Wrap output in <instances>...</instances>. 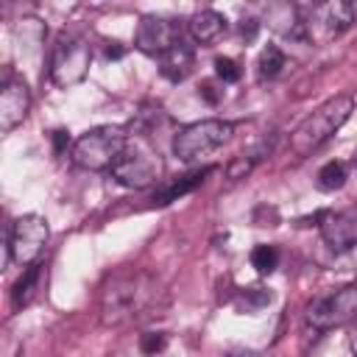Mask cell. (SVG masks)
Returning a JSON list of instances; mask_svg holds the SVG:
<instances>
[{
  "label": "cell",
  "mask_w": 357,
  "mask_h": 357,
  "mask_svg": "<svg viewBox=\"0 0 357 357\" xmlns=\"http://www.w3.org/2000/svg\"><path fill=\"white\" fill-rule=\"evenodd\" d=\"M165 304V290L148 271L123 268L112 273L100 287V326L123 329L142 318L156 315Z\"/></svg>",
  "instance_id": "6da1fadb"
},
{
  "label": "cell",
  "mask_w": 357,
  "mask_h": 357,
  "mask_svg": "<svg viewBox=\"0 0 357 357\" xmlns=\"http://www.w3.org/2000/svg\"><path fill=\"white\" fill-rule=\"evenodd\" d=\"M354 112V100L349 95H335L324 100L312 114H307L290 134V151L296 156H310L318 151Z\"/></svg>",
  "instance_id": "7a4b0ae2"
},
{
  "label": "cell",
  "mask_w": 357,
  "mask_h": 357,
  "mask_svg": "<svg viewBox=\"0 0 357 357\" xmlns=\"http://www.w3.org/2000/svg\"><path fill=\"white\" fill-rule=\"evenodd\" d=\"M131 134L126 126H95L73 145V162L84 170H112L123 156Z\"/></svg>",
  "instance_id": "3957f363"
},
{
  "label": "cell",
  "mask_w": 357,
  "mask_h": 357,
  "mask_svg": "<svg viewBox=\"0 0 357 357\" xmlns=\"http://www.w3.org/2000/svg\"><path fill=\"white\" fill-rule=\"evenodd\" d=\"M162 170H165L162 156L151 145L148 134H131L123 156L114 162V167L109 173L117 184L131 187V190H142V187H151L153 181H159Z\"/></svg>",
  "instance_id": "277c9868"
},
{
  "label": "cell",
  "mask_w": 357,
  "mask_h": 357,
  "mask_svg": "<svg viewBox=\"0 0 357 357\" xmlns=\"http://www.w3.org/2000/svg\"><path fill=\"white\" fill-rule=\"evenodd\" d=\"M89 61H92V47L84 36L78 33H59L53 53H50V81L59 89H70L75 84H81L89 73Z\"/></svg>",
  "instance_id": "5b68a950"
},
{
  "label": "cell",
  "mask_w": 357,
  "mask_h": 357,
  "mask_svg": "<svg viewBox=\"0 0 357 357\" xmlns=\"http://www.w3.org/2000/svg\"><path fill=\"white\" fill-rule=\"evenodd\" d=\"M231 131H234V126L220 117L195 120V123L178 128V134L173 137V153L181 162H195V159L218 151L220 145H226Z\"/></svg>",
  "instance_id": "8992f818"
},
{
  "label": "cell",
  "mask_w": 357,
  "mask_h": 357,
  "mask_svg": "<svg viewBox=\"0 0 357 357\" xmlns=\"http://www.w3.org/2000/svg\"><path fill=\"white\" fill-rule=\"evenodd\" d=\"M47 234H50V229H47V220L42 215H36V212L20 215L8 231V243H6L8 259H14L25 268L33 265L45 251Z\"/></svg>",
  "instance_id": "52a82bcc"
},
{
  "label": "cell",
  "mask_w": 357,
  "mask_h": 357,
  "mask_svg": "<svg viewBox=\"0 0 357 357\" xmlns=\"http://www.w3.org/2000/svg\"><path fill=\"white\" fill-rule=\"evenodd\" d=\"M307 321L318 329H335V326H346L351 321H357V284L332 290L326 296H318L310 307H307Z\"/></svg>",
  "instance_id": "ba28073f"
},
{
  "label": "cell",
  "mask_w": 357,
  "mask_h": 357,
  "mask_svg": "<svg viewBox=\"0 0 357 357\" xmlns=\"http://www.w3.org/2000/svg\"><path fill=\"white\" fill-rule=\"evenodd\" d=\"M354 20H357V6H354V3H346V0L321 3V6L312 8L310 20H304L307 39H315V42L335 39V36H340L343 31H349Z\"/></svg>",
  "instance_id": "9c48e42d"
},
{
  "label": "cell",
  "mask_w": 357,
  "mask_h": 357,
  "mask_svg": "<svg viewBox=\"0 0 357 357\" xmlns=\"http://www.w3.org/2000/svg\"><path fill=\"white\" fill-rule=\"evenodd\" d=\"M178 42H181V22L173 17L148 14L139 20L134 33V47L145 56H165Z\"/></svg>",
  "instance_id": "30bf717a"
},
{
  "label": "cell",
  "mask_w": 357,
  "mask_h": 357,
  "mask_svg": "<svg viewBox=\"0 0 357 357\" xmlns=\"http://www.w3.org/2000/svg\"><path fill=\"white\" fill-rule=\"evenodd\" d=\"M28 109H31L28 84L17 75H8L3 81V92H0V131L3 134L14 131L28 117Z\"/></svg>",
  "instance_id": "8fae6325"
},
{
  "label": "cell",
  "mask_w": 357,
  "mask_h": 357,
  "mask_svg": "<svg viewBox=\"0 0 357 357\" xmlns=\"http://www.w3.org/2000/svg\"><path fill=\"white\" fill-rule=\"evenodd\" d=\"M321 237L335 251H349L357 245V218L349 212H324L321 215Z\"/></svg>",
  "instance_id": "7c38bea8"
},
{
  "label": "cell",
  "mask_w": 357,
  "mask_h": 357,
  "mask_svg": "<svg viewBox=\"0 0 357 357\" xmlns=\"http://www.w3.org/2000/svg\"><path fill=\"white\" fill-rule=\"evenodd\" d=\"M187 31L198 45H215L226 33V17L215 8H201L190 17Z\"/></svg>",
  "instance_id": "4fadbf2b"
},
{
  "label": "cell",
  "mask_w": 357,
  "mask_h": 357,
  "mask_svg": "<svg viewBox=\"0 0 357 357\" xmlns=\"http://www.w3.org/2000/svg\"><path fill=\"white\" fill-rule=\"evenodd\" d=\"M192 67H195V53H192V47L184 45V42L173 45L165 56H159V73H162L167 81H173V84L184 81V78L192 73Z\"/></svg>",
  "instance_id": "5bb4252c"
},
{
  "label": "cell",
  "mask_w": 357,
  "mask_h": 357,
  "mask_svg": "<svg viewBox=\"0 0 357 357\" xmlns=\"http://www.w3.org/2000/svg\"><path fill=\"white\" fill-rule=\"evenodd\" d=\"M215 167H201V170H192V173H187V176H178L176 181H170L167 187H162L151 201L153 204H170V201H178L181 195H187V192H192L198 184H204V178L212 173Z\"/></svg>",
  "instance_id": "9a60e30c"
},
{
  "label": "cell",
  "mask_w": 357,
  "mask_h": 357,
  "mask_svg": "<svg viewBox=\"0 0 357 357\" xmlns=\"http://www.w3.org/2000/svg\"><path fill=\"white\" fill-rule=\"evenodd\" d=\"M42 268H45V265L33 262V265H28L25 273L17 279V284H14V290H11V304H14L17 310L33 301V296H36V290H39V282H42Z\"/></svg>",
  "instance_id": "2e32d148"
},
{
  "label": "cell",
  "mask_w": 357,
  "mask_h": 357,
  "mask_svg": "<svg viewBox=\"0 0 357 357\" xmlns=\"http://www.w3.org/2000/svg\"><path fill=\"white\" fill-rule=\"evenodd\" d=\"M271 145H273V139L268 142H259L257 148H251V151H245V153H240V156H234L231 162H229V167H226V173H229V178H243V176H248L268 153H271Z\"/></svg>",
  "instance_id": "e0dca14e"
},
{
  "label": "cell",
  "mask_w": 357,
  "mask_h": 357,
  "mask_svg": "<svg viewBox=\"0 0 357 357\" xmlns=\"http://www.w3.org/2000/svg\"><path fill=\"white\" fill-rule=\"evenodd\" d=\"M346 176H349V170H346L343 162H326L315 176V187L324 190V192H335L346 184Z\"/></svg>",
  "instance_id": "ac0fdd59"
},
{
  "label": "cell",
  "mask_w": 357,
  "mask_h": 357,
  "mask_svg": "<svg viewBox=\"0 0 357 357\" xmlns=\"http://www.w3.org/2000/svg\"><path fill=\"white\" fill-rule=\"evenodd\" d=\"M271 298H273V293L265 290V287H243V290L237 293V298H234V307H237L240 312H257V310L268 307Z\"/></svg>",
  "instance_id": "d6986e66"
},
{
  "label": "cell",
  "mask_w": 357,
  "mask_h": 357,
  "mask_svg": "<svg viewBox=\"0 0 357 357\" xmlns=\"http://www.w3.org/2000/svg\"><path fill=\"white\" fill-rule=\"evenodd\" d=\"M282 67H284V53H282L276 45H268V47L259 53V59H257V73H259L262 81L276 78V75L282 73Z\"/></svg>",
  "instance_id": "ffe728a7"
},
{
  "label": "cell",
  "mask_w": 357,
  "mask_h": 357,
  "mask_svg": "<svg viewBox=\"0 0 357 357\" xmlns=\"http://www.w3.org/2000/svg\"><path fill=\"white\" fill-rule=\"evenodd\" d=\"M251 265H254L259 273L276 271V265H279V251H276V245H268V243L257 245V248L251 251Z\"/></svg>",
  "instance_id": "44dd1931"
},
{
  "label": "cell",
  "mask_w": 357,
  "mask_h": 357,
  "mask_svg": "<svg viewBox=\"0 0 357 357\" xmlns=\"http://www.w3.org/2000/svg\"><path fill=\"white\" fill-rule=\"evenodd\" d=\"M215 73H218V78H220L223 84H234V81H240V75H243L240 64H237L234 59H229V56H218V59H215Z\"/></svg>",
  "instance_id": "7402d4cb"
},
{
  "label": "cell",
  "mask_w": 357,
  "mask_h": 357,
  "mask_svg": "<svg viewBox=\"0 0 357 357\" xmlns=\"http://www.w3.org/2000/svg\"><path fill=\"white\" fill-rule=\"evenodd\" d=\"M165 346H167V335L165 332H145V335H139V349L148 357H156L159 351H165Z\"/></svg>",
  "instance_id": "603a6c76"
},
{
  "label": "cell",
  "mask_w": 357,
  "mask_h": 357,
  "mask_svg": "<svg viewBox=\"0 0 357 357\" xmlns=\"http://www.w3.org/2000/svg\"><path fill=\"white\" fill-rule=\"evenodd\" d=\"M198 95H201L209 106H218V103H220V98H223V89H218V86H215V81H201Z\"/></svg>",
  "instance_id": "cb8c5ba5"
},
{
  "label": "cell",
  "mask_w": 357,
  "mask_h": 357,
  "mask_svg": "<svg viewBox=\"0 0 357 357\" xmlns=\"http://www.w3.org/2000/svg\"><path fill=\"white\" fill-rule=\"evenodd\" d=\"M257 33H259V22H257V20L248 17V20L240 22V39H243V42H254Z\"/></svg>",
  "instance_id": "d4e9b609"
},
{
  "label": "cell",
  "mask_w": 357,
  "mask_h": 357,
  "mask_svg": "<svg viewBox=\"0 0 357 357\" xmlns=\"http://www.w3.org/2000/svg\"><path fill=\"white\" fill-rule=\"evenodd\" d=\"M53 148H56V153H64L70 148V131L67 128H56L53 131Z\"/></svg>",
  "instance_id": "484cf974"
},
{
  "label": "cell",
  "mask_w": 357,
  "mask_h": 357,
  "mask_svg": "<svg viewBox=\"0 0 357 357\" xmlns=\"http://www.w3.org/2000/svg\"><path fill=\"white\" fill-rule=\"evenodd\" d=\"M123 53H126V47H120L117 42H109L106 45V59H120Z\"/></svg>",
  "instance_id": "4316f807"
},
{
  "label": "cell",
  "mask_w": 357,
  "mask_h": 357,
  "mask_svg": "<svg viewBox=\"0 0 357 357\" xmlns=\"http://www.w3.org/2000/svg\"><path fill=\"white\" fill-rule=\"evenodd\" d=\"M226 357H262V354H257V351H251V349H234V351H229Z\"/></svg>",
  "instance_id": "83f0119b"
},
{
  "label": "cell",
  "mask_w": 357,
  "mask_h": 357,
  "mask_svg": "<svg viewBox=\"0 0 357 357\" xmlns=\"http://www.w3.org/2000/svg\"><path fill=\"white\" fill-rule=\"evenodd\" d=\"M354 162H357V156H354Z\"/></svg>",
  "instance_id": "f1b7e54d"
}]
</instances>
